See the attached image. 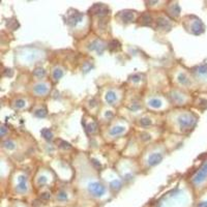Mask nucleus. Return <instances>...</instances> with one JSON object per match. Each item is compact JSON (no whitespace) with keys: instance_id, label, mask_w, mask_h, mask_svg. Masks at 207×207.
<instances>
[{"instance_id":"obj_1","label":"nucleus","mask_w":207,"mask_h":207,"mask_svg":"<svg viewBox=\"0 0 207 207\" xmlns=\"http://www.w3.org/2000/svg\"><path fill=\"white\" fill-rule=\"evenodd\" d=\"M89 191L91 194H93L94 196H96V197L102 196V195L105 193V189L102 188V185L97 184V183H96V184H93V185H90Z\"/></svg>"},{"instance_id":"obj_2","label":"nucleus","mask_w":207,"mask_h":207,"mask_svg":"<svg viewBox=\"0 0 207 207\" xmlns=\"http://www.w3.org/2000/svg\"><path fill=\"white\" fill-rule=\"evenodd\" d=\"M207 175V164H205L204 167H203L202 169H201L200 171H199V173L197 174V176L195 177L194 181L195 182H199V181H202L203 179L206 177Z\"/></svg>"},{"instance_id":"obj_3","label":"nucleus","mask_w":207,"mask_h":207,"mask_svg":"<svg viewBox=\"0 0 207 207\" xmlns=\"http://www.w3.org/2000/svg\"><path fill=\"white\" fill-rule=\"evenodd\" d=\"M199 207H207V201L200 203V204H199Z\"/></svg>"}]
</instances>
